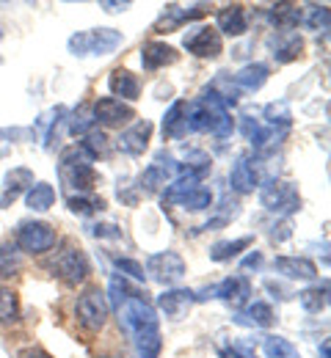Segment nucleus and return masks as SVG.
Masks as SVG:
<instances>
[{
    "instance_id": "obj_1",
    "label": "nucleus",
    "mask_w": 331,
    "mask_h": 358,
    "mask_svg": "<svg viewBox=\"0 0 331 358\" xmlns=\"http://www.w3.org/2000/svg\"><path fill=\"white\" fill-rule=\"evenodd\" d=\"M119 325L122 331L133 339L136 350L141 358H157L160 356V325H157V314L155 309L143 301L139 292H130L122 303H119Z\"/></svg>"
},
{
    "instance_id": "obj_2",
    "label": "nucleus",
    "mask_w": 331,
    "mask_h": 358,
    "mask_svg": "<svg viewBox=\"0 0 331 358\" xmlns=\"http://www.w3.org/2000/svg\"><path fill=\"white\" fill-rule=\"evenodd\" d=\"M61 177H64L66 185H72L80 196L89 193L97 182L92 157H89L80 146H69V149L61 155Z\"/></svg>"
},
{
    "instance_id": "obj_3",
    "label": "nucleus",
    "mask_w": 331,
    "mask_h": 358,
    "mask_svg": "<svg viewBox=\"0 0 331 358\" xmlns=\"http://www.w3.org/2000/svg\"><path fill=\"white\" fill-rule=\"evenodd\" d=\"M122 45V34L116 28H94L86 34H75L69 39L72 55H111Z\"/></svg>"
},
{
    "instance_id": "obj_4",
    "label": "nucleus",
    "mask_w": 331,
    "mask_h": 358,
    "mask_svg": "<svg viewBox=\"0 0 331 358\" xmlns=\"http://www.w3.org/2000/svg\"><path fill=\"white\" fill-rule=\"evenodd\" d=\"M260 201L265 210L279 213V215H293L301 210V196L293 182H268L260 190Z\"/></svg>"
},
{
    "instance_id": "obj_5",
    "label": "nucleus",
    "mask_w": 331,
    "mask_h": 358,
    "mask_svg": "<svg viewBox=\"0 0 331 358\" xmlns=\"http://www.w3.org/2000/svg\"><path fill=\"white\" fill-rule=\"evenodd\" d=\"M75 314H78V322L86 331H99L108 322V301H105V295L94 287L86 289L75 303Z\"/></svg>"
},
{
    "instance_id": "obj_6",
    "label": "nucleus",
    "mask_w": 331,
    "mask_h": 358,
    "mask_svg": "<svg viewBox=\"0 0 331 358\" xmlns=\"http://www.w3.org/2000/svg\"><path fill=\"white\" fill-rule=\"evenodd\" d=\"M55 245V229L42 221L22 224L17 231V248L25 254H45Z\"/></svg>"
},
{
    "instance_id": "obj_7",
    "label": "nucleus",
    "mask_w": 331,
    "mask_h": 358,
    "mask_svg": "<svg viewBox=\"0 0 331 358\" xmlns=\"http://www.w3.org/2000/svg\"><path fill=\"white\" fill-rule=\"evenodd\" d=\"M146 270L160 284H177L185 275V259L174 251H160V254H152L146 259Z\"/></svg>"
},
{
    "instance_id": "obj_8",
    "label": "nucleus",
    "mask_w": 331,
    "mask_h": 358,
    "mask_svg": "<svg viewBox=\"0 0 331 358\" xmlns=\"http://www.w3.org/2000/svg\"><path fill=\"white\" fill-rule=\"evenodd\" d=\"M185 50L199 55V58H216L221 50H224V42L218 36L216 28L210 25H196L185 34Z\"/></svg>"
},
{
    "instance_id": "obj_9",
    "label": "nucleus",
    "mask_w": 331,
    "mask_h": 358,
    "mask_svg": "<svg viewBox=\"0 0 331 358\" xmlns=\"http://www.w3.org/2000/svg\"><path fill=\"white\" fill-rule=\"evenodd\" d=\"M52 270H55V275L64 278L66 284H80V281H86V275H89V259H86V254H83L80 248H69V251H64V254L52 262Z\"/></svg>"
},
{
    "instance_id": "obj_10",
    "label": "nucleus",
    "mask_w": 331,
    "mask_h": 358,
    "mask_svg": "<svg viewBox=\"0 0 331 358\" xmlns=\"http://www.w3.org/2000/svg\"><path fill=\"white\" fill-rule=\"evenodd\" d=\"M130 119H136V110H133L130 105H125L122 99H116V96H102V99H97L94 122L113 127V124H125V122H130Z\"/></svg>"
},
{
    "instance_id": "obj_11",
    "label": "nucleus",
    "mask_w": 331,
    "mask_h": 358,
    "mask_svg": "<svg viewBox=\"0 0 331 358\" xmlns=\"http://www.w3.org/2000/svg\"><path fill=\"white\" fill-rule=\"evenodd\" d=\"M193 303H196V292H190V289H166L157 298V309L171 320H183Z\"/></svg>"
},
{
    "instance_id": "obj_12",
    "label": "nucleus",
    "mask_w": 331,
    "mask_h": 358,
    "mask_svg": "<svg viewBox=\"0 0 331 358\" xmlns=\"http://www.w3.org/2000/svg\"><path fill=\"white\" fill-rule=\"evenodd\" d=\"M213 295L221 298L224 303H230L232 309H240L243 303H248L251 284H248L243 275H232V278H224L218 287H213Z\"/></svg>"
},
{
    "instance_id": "obj_13",
    "label": "nucleus",
    "mask_w": 331,
    "mask_h": 358,
    "mask_svg": "<svg viewBox=\"0 0 331 358\" xmlns=\"http://www.w3.org/2000/svg\"><path fill=\"white\" fill-rule=\"evenodd\" d=\"M149 135H152V124L143 119V122H136L133 127H127L125 133L119 135V149L127 152V155H143V149L149 146Z\"/></svg>"
},
{
    "instance_id": "obj_14",
    "label": "nucleus",
    "mask_w": 331,
    "mask_h": 358,
    "mask_svg": "<svg viewBox=\"0 0 331 358\" xmlns=\"http://www.w3.org/2000/svg\"><path fill=\"white\" fill-rule=\"evenodd\" d=\"M274 270L287 278H301V281H312L318 275L315 262L307 257H279V259H274Z\"/></svg>"
},
{
    "instance_id": "obj_15",
    "label": "nucleus",
    "mask_w": 331,
    "mask_h": 358,
    "mask_svg": "<svg viewBox=\"0 0 331 358\" xmlns=\"http://www.w3.org/2000/svg\"><path fill=\"white\" fill-rule=\"evenodd\" d=\"M34 185V171L28 169H11L3 179V196H0V207H8L25 187Z\"/></svg>"
},
{
    "instance_id": "obj_16",
    "label": "nucleus",
    "mask_w": 331,
    "mask_h": 358,
    "mask_svg": "<svg viewBox=\"0 0 331 358\" xmlns=\"http://www.w3.org/2000/svg\"><path fill=\"white\" fill-rule=\"evenodd\" d=\"M174 61H177V52H174L171 45H166V42H149V45H143L141 64L146 72H155V69H160L166 64H174Z\"/></svg>"
},
{
    "instance_id": "obj_17",
    "label": "nucleus",
    "mask_w": 331,
    "mask_h": 358,
    "mask_svg": "<svg viewBox=\"0 0 331 358\" xmlns=\"http://www.w3.org/2000/svg\"><path fill=\"white\" fill-rule=\"evenodd\" d=\"M174 163L171 160H166L163 163V157H157L146 171L141 174V190H146V193H155L157 187H163V185H169V179L174 177Z\"/></svg>"
},
{
    "instance_id": "obj_18",
    "label": "nucleus",
    "mask_w": 331,
    "mask_h": 358,
    "mask_svg": "<svg viewBox=\"0 0 331 358\" xmlns=\"http://www.w3.org/2000/svg\"><path fill=\"white\" fill-rule=\"evenodd\" d=\"M108 89L113 91L116 96L122 99H139L141 94V86H139V78L127 69H113L111 78H108Z\"/></svg>"
},
{
    "instance_id": "obj_19",
    "label": "nucleus",
    "mask_w": 331,
    "mask_h": 358,
    "mask_svg": "<svg viewBox=\"0 0 331 358\" xmlns=\"http://www.w3.org/2000/svg\"><path fill=\"white\" fill-rule=\"evenodd\" d=\"M218 22V31L227 34V36H243L246 34V14H243V6H224L216 17Z\"/></svg>"
},
{
    "instance_id": "obj_20",
    "label": "nucleus",
    "mask_w": 331,
    "mask_h": 358,
    "mask_svg": "<svg viewBox=\"0 0 331 358\" xmlns=\"http://www.w3.org/2000/svg\"><path fill=\"white\" fill-rule=\"evenodd\" d=\"M230 185L237 193H251L257 187V171L248 163V157H237L232 171H230Z\"/></svg>"
},
{
    "instance_id": "obj_21",
    "label": "nucleus",
    "mask_w": 331,
    "mask_h": 358,
    "mask_svg": "<svg viewBox=\"0 0 331 358\" xmlns=\"http://www.w3.org/2000/svg\"><path fill=\"white\" fill-rule=\"evenodd\" d=\"M235 320L237 322H243V325L268 328V325H274V309H271L268 303H262V301H254V303H248V306H246V312L237 314Z\"/></svg>"
},
{
    "instance_id": "obj_22",
    "label": "nucleus",
    "mask_w": 331,
    "mask_h": 358,
    "mask_svg": "<svg viewBox=\"0 0 331 358\" xmlns=\"http://www.w3.org/2000/svg\"><path fill=\"white\" fill-rule=\"evenodd\" d=\"M265 80H268V66L265 64H248V66H243L235 75V86L246 91L262 89Z\"/></svg>"
},
{
    "instance_id": "obj_23",
    "label": "nucleus",
    "mask_w": 331,
    "mask_h": 358,
    "mask_svg": "<svg viewBox=\"0 0 331 358\" xmlns=\"http://www.w3.org/2000/svg\"><path fill=\"white\" fill-rule=\"evenodd\" d=\"M301 306L309 314L323 312L329 306V284H318V287H307L304 292H298Z\"/></svg>"
},
{
    "instance_id": "obj_24",
    "label": "nucleus",
    "mask_w": 331,
    "mask_h": 358,
    "mask_svg": "<svg viewBox=\"0 0 331 358\" xmlns=\"http://www.w3.org/2000/svg\"><path fill=\"white\" fill-rule=\"evenodd\" d=\"M268 17H271V22H274L276 28L290 31V28H295V25L301 22V8H298L295 3H276V6L268 11Z\"/></svg>"
},
{
    "instance_id": "obj_25",
    "label": "nucleus",
    "mask_w": 331,
    "mask_h": 358,
    "mask_svg": "<svg viewBox=\"0 0 331 358\" xmlns=\"http://www.w3.org/2000/svg\"><path fill=\"white\" fill-rule=\"evenodd\" d=\"M163 135L166 138H180L185 135V102H174L166 116H163Z\"/></svg>"
},
{
    "instance_id": "obj_26",
    "label": "nucleus",
    "mask_w": 331,
    "mask_h": 358,
    "mask_svg": "<svg viewBox=\"0 0 331 358\" xmlns=\"http://www.w3.org/2000/svg\"><path fill=\"white\" fill-rule=\"evenodd\" d=\"M22 270V254L11 243H0V278H11Z\"/></svg>"
},
{
    "instance_id": "obj_27",
    "label": "nucleus",
    "mask_w": 331,
    "mask_h": 358,
    "mask_svg": "<svg viewBox=\"0 0 331 358\" xmlns=\"http://www.w3.org/2000/svg\"><path fill=\"white\" fill-rule=\"evenodd\" d=\"M52 201H55V190H52V185H48V182H36V185L28 187V207H31V210L45 213V210L52 207Z\"/></svg>"
},
{
    "instance_id": "obj_28",
    "label": "nucleus",
    "mask_w": 331,
    "mask_h": 358,
    "mask_svg": "<svg viewBox=\"0 0 331 358\" xmlns=\"http://www.w3.org/2000/svg\"><path fill=\"white\" fill-rule=\"evenodd\" d=\"M251 245V237H240V240H232V243H216L213 248H210V259L213 262H227V259H232L237 257L243 248H248Z\"/></svg>"
},
{
    "instance_id": "obj_29",
    "label": "nucleus",
    "mask_w": 331,
    "mask_h": 358,
    "mask_svg": "<svg viewBox=\"0 0 331 358\" xmlns=\"http://www.w3.org/2000/svg\"><path fill=\"white\" fill-rule=\"evenodd\" d=\"M262 353H265V358H301L298 350L282 336H265L262 339Z\"/></svg>"
},
{
    "instance_id": "obj_30",
    "label": "nucleus",
    "mask_w": 331,
    "mask_h": 358,
    "mask_svg": "<svg viewBox=\"0 0 331 358\" xmlns=\"http://www.w3.org/2000/svg\"><path fill=\"white\" fill-rule=\"evenodd\" d=\"M80 149L97 160V157H105L108 155V149H111V143H108V135L102 133V130H89L86 138H83V143H80Z\"/></svg>"
},
{
    "instance_id": "obj_31",
    "label": "nucleus",
    "mask_w": 331,
    "mask_h": 358,
    "mask_svg": "<svg viewBox=\"0 0 331 358\" xmlns=\"http://www.w3.org/2000/svg\"><path fill=\"white\" fill-rule=\"evenodd\" d=\"M20 317V298L11 287H0V322H14Z\"/></svg>"
},
{
    "instance_id": "obj_32",
    "label": "nucleus",
    "mask_w": 331,
    "mask_h": 358,
    "mask_svg": "<svg viewBox=\"0 0 331 358\" xmlns=\"http://www.w3.org/2000/svg\"><path fill=\"white\" fill-rule=\"evenodd\" d=\"M301 52H304V42H301V36H295V34H290L284 42H279V45L274 47V58H276L279 64L295 61Z\"/></svg>"
},
{
    "instance_id": "obj_33",
    "label": "nucleus",
    "mask_w": 331,
    "mask_h": 358,
    "mask_svg": "<svg viewBox=\"0 0 331 358\" xmlns=\"http://www.w3.org/2000/svg\"><path fill=\"white\" fill-rule=\"evenodd\" d=\"M265 119H268V127H274V130H287L293 116H290L287 102H271V105L265 108Z\"/></svg>"
},
{
    "instance_id": "obj_34",
    "label": "nucleus",
    "mask_w": 331,
    "mask_h": 358,
    "mask_svg": "<svg viewBox=\"0 0 331 358\" xmlns=\"http://www.w3.org/2000/svg\"><path fill=\"white\" fill-rule=\"evenodd\" d=\"M69 210L75 213V215H92V213H97V210H102L105 204H102V199H94V196H72L69 201Z\"/></svg>"
},
{
    "instance_id": "obj_35",
    "label": "nucleus",
    "mask_w": 331,
    "mask_h": 358,
    "mask_svg": "<svg viewBox=\"0 0 331 358\" xmlns=\"http://www.w3.org/2000/svg\"><path fill=\"white\" fill-rule=\"evenodd\" d=\"M180 204H183L185 210H207V207L213 204V193H210L207 187H196V190H190Z\"/></svg>"
},
{
    "instance_id": "obj_36",
    "label": "nucleus",
    "mask_w": 331,
    "mask_h": 358,
    "mask_svg": "<svg viewBox=\"0 0 331 358\" xmlns=\"http://www.w3.org/2000/svg\"><path fill=\"white\" fill-rule=\"evenodd\" d=\"M309 28L312 31H329V8L326 6H312V14H309Z\"/></svg>"
},
{
    "instance_id": "obj_37",
    "label": "nucleus",
    "mask_w": 331,
    "mask_h": 358,
    "mask_svg": "<svg viewBox=\"0 0 331 358\" xmlns=\"http://www.w3.org/2000/svg\"><path fill=\"white\" fill-rule=\"evenodd\" d=\"M116 268L127 270V273H130L133 278H139V281H143V275H146L141 265H139V262H133V259H116Z\"/></svg>"
},
{
    "instance_id": "obj_38",
    "label": "nucleus",
    "mask_w": 331,
    "mask_h": 358,
    "mask_svg": "<svg viewBox=\"0 0 331 358\" xmlns=\"http://www.w3.org/2000/svg\"><path fill=\"white\" fill-rule=\"evenodd\" d=\"M92 234H94V237H113V240H119V237H122V231H119L113 224L94 226V229H92Z\"/></svg>"
},
{
    "instance_id": "obj_39",
    "label": "nucleus",
    "mask_w": 331,
    "mask_h": 358,
    "mask_svg": "<svg viewBox=\"0 0 331 358\" xmlns=\"http://www.w3.org/2000/svg\"><path fill=\"white\" fill-rule=\"evenodd\" d=\"M262 265V254L257 251V254H248L246 259H243V270H248V268H260Z\"/></svg>"
},
{
    "instance_id": "obj_40",
    "label": "nucleus",
    "mask_w": 331,
    "mask_h": 358,
    "mask_svg": "<svg viewBox=\"0 0 331 358\" xmlns=\"http://www.w3.org/2000/svg\"><path fill=\"white\" fill-rule=\"evenodd\" d=\"M102 8H105L108 14H116V11H125V8H130V3H102Z\"/></svg>"
},
{
    "instance_id": "obj_41",
    "label": "nucleus",
    "mask_w": 331,
    "mask_h": 358,
    "mask_svg": "<svg viewBox=\"0 0 331 358\" xmlns=\"http://www.w3.org/2000/svg\"><path fill=\"white\" fill-rule=\"evenodd\" d=\"M28 358H52V356H48L45 350H34V353H31V356H28Z\"/></svg>"
},
{
    "instance_id": "obj_42",
    "label": "nucleus",
    "mask_w": 331,
    "mask_h": 358,
    "mask_svg": "<svg viewBox=\"0 0 331 358\" xmlns=\"http://www.w3.org/2000/svg\"><path fill=\"white\" fill-rule=\"evenodd\" d=\"M323 358H329V342H323Z\"/></svg>"
}]
</instances>
